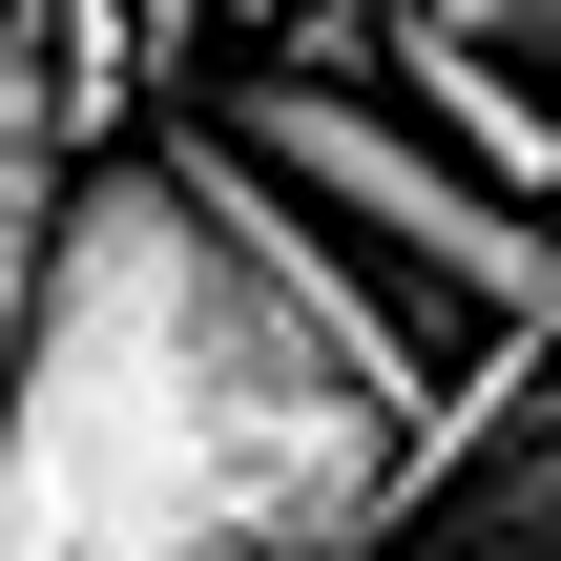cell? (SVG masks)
<instances>
[{
	"instance_id": "2",
	"label": "cell",
	"mask_w": 561,
	"mask_h": 561,
	"mask_svg": "<svg viewBox=\"0 0 561 561\" xmlns=\"http://www.w3.org/2000/svg\"><path fill=\"white\" fill-rule=\"evenodd\" d=\"M312 62H375L437 146H479L500 187H541V208H561V83H541V62H500L458 0H333V21H312Z\"/></svg>"
},
{
	"instance_id": "1",
	"label": "cell",
	"mask_w": 561,
	"mask_h": 561,
	"mask_svg": "<svg viewBox=\"0 0 561 561\" xmlns=\"http://www.w3.org/2000/svg\"><path fill=\"white\" fill-rule=\"evenodd\" d=\"M375 520H416V416L271 312L167 125L104 146L0 396V561H333Z\"/></svg>"
},
{
	"instance_id": "4",
	"label": "cell",
	"mask_w": 561,
	"mask_h": 561,
	"mask_svg": "<svg viewBox=\"0 0 561 561\" xmlns=\"http://www.w3.org/2000/svg\"><path fill=\"white\" fill-rule=\"evenodd\" d=\"M458 21H479L500 62H561V0H458Z\"/></svg>"
},
{
	"instance_id": "5",
	"label": "cell",
	"mask_w": 561,
	"mask_h": 561,
	"mask_svg": "<svg viewBox=\"0 0 561 561\" xmlns=\"http://www.w3.org/2000/svg\"><path fill=\"white\" fill-rule=\"evenodd\" d=\"M458 561H561V541H458Z\"/></svg>"
},
{
	"instance_id": "3",
	"label": "cell",
	"mask_w": 561,
	"mask_h": 561,
	"mask_svg": "<svg viewBox=\"0 0 561 561\" xmlns=\"http://www.w3.org/2000/svg\"><path fill=\"white\" fill-rule=\"evenodd\" d=\"M458 500H479L458 541H561V416H520V458H479Z\"/></svg>"
}]
</instances>
